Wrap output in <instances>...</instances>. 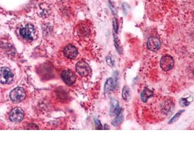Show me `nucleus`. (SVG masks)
Masks as SVG:
<instances>
[{"mask_svg":"<svg viewBox=\"0 0 194 145\" xmlns=\"http://www.w3.org/2000/svg\"><path fill=\"white\" fill-rule=\"evenodd\" d=\"M117 78L113 79L109 78L106 81L105 85V92H108L115 89L117 83Z\"/></svg>","mask_w":194,"mask_h":145,"instance_id":"nucleus-11","label":"nucleus"},{"mask_svg":"<svg viewBox=\"0 0 194 145\" xmlns=\"http://www.w3.org/2000/svg\"><path fill=\"white\" fill-rule=\"evenodd\" d=\"M122 96L125 101H129L131 99V91L128 86H125L123 88Z\"/></svg>","mask_w":194,"mask_h":145,"instance_id":"nucleus-14","label":"nucleus"},{"mask_svg":"<svg viewBox=\"0 0 194 145\" xmlns=\"http://www.w3.org/2000/svg\"><path fill=\"white\" fill-rule=\"evenodd\" d=\"M174 107V104L172 101L170 100L166 101L162 105V111L165 114H168L172 111Z\"/></svg>","mask_w":194,"mask_h":145,"instance_id":"nucleus-12","label":"nucleus"},{"mask_svg":"<svg viewBox=\"0 0 194 145\" xmlns=\"http://www.w3.org/2000/svg\"><path fill=\"white\" fill-rule=\"evenodd\" d=\"M179 103L181 107H185L189 105L190 102L189 101L187 98H181L179 100Z\"/></svg>","mask_w":194,"mask_h":145,"instance_id":"nucleus-18","label":"nucleus"},{"mask_svg":"<svg viewBox=\"0 0 194 145\" xmlns=\"http://www.w3.org/2000/svg\"><path fill=\"white\" fill-rule=\"evenodd\" d=\"M26 94L23 88L17 87L13 89L10 93V98L13 102L20 103L25 99Z\"/></svg>","mask_w":194,"mask_h":145,"instance_id":"nucleus-1","label":"nucleus"},{"mask_svg":"<svg viewBox=\"0 0 194 145\" xmlns=\"http://www.w3.org/2000/svg\"><path fill=\"white\" fill-rule=\"evenodd\" d=\"M147 46L148 49L151 51H156L161 46L160 40L156 37H150L148 41Z\"/></svg>","mask_w":194,"mask_h":145,"instance_id":"nucleus-8","label":"nucleus"},{"mask_svg":"<svg viewBox=\"0 0 194 145\" xmlns=\"http://www.w3.org/2000/svg\"><path fill=\"white\" fill-rule=\"evenodd\" d=\"M113 29L115 33H117L118 32V21L117 18H114L113 20Z\"/></svg>","mask_w":194,"mask_h":145,"instance_id":"nucleus-19","label":"nucleus"},{"mask_svg":"<svg viewBox=\"0 0 194 145\" xmlns=\"http://www.w3.org/2000/svg\"><path fill=\"white\" fill-rule=\"evenodd\" d=\"M76 70L81 77H86L91 72L89 64L84 62H79L76 64Z\"/></svg>","mask_w":194,"mask_h":145,"instance_id":"nucleus-5","label":"nucleus"},{"mask_svg":"<svg viewBox=\"0 0 194 145\" xmlns=\"http://www.w3.org/2000/svg\"><path fill=\"white\" fill-rule=\"evenodd\" d=\"M95 121V123L97 125H98V127H101L102 126H101V123L100 122V120L96 119Z\"/></svg>","mask_w":194,"mask_h":145,"instance_id":"nucleus-21","label":"nucleus"},{"mask_svg":"<svg viewBox=\"0 0 194 145\" xmlns=\"http://www.w3.org/2000/svg\"><path fill=\"white\" fill-rule=\"evenodd\" d=\"M0 75L1 82L3 84H9L13 80L14 75L8 68H1Z\"/></svg>","mask_w":194,"mask_h":145,"instance_id":"nucleus-3","label":"nucleus"},{"mask_svg":"<svg viewBox=\"0 0 194 145\" xmlns=\"http://www.w3.org/2000/svg\"><path fill=\"white\" fill-rule=\"evenodd\" d=\"M123 116L120 115V114L118 116H117V117L113 121L112 124L114 126H118V125H120V124L122 123V122L123 121Z\"/></svg>","mask_w":194,"mask_h":145,"instance_id":"nucleus-16","label":"nucleus"},{"mask_svg":"<svg viewBox=\"0 0 194 145\" xmlns=\"http://www.w3.org/2000/svg\"><path fill=\"white\" fill-rule=\"evenodd\" d=\"M122 108L119 106V102L116 99H113L111 102V107L110 109V115L111 116H118L120 115Z\"/></svg>","mask_w":194,"mask_h":145,"instance_id":"nucleus-10","label":"nucleus"},{"mask_svg":"<svg viewBox=\"0 0 194 145\" xmlns=\"http://www.w3.org/2000/svg\"><path fill=\"white\" fill-rule=\"evenodd\" d=\"M62 79L65 83L68 85H72L75 83L76 76L72 71L66 70L63 71L61 75Z\"/></svg>","mask_w":194,"mask_h":145,"instance_id":"nucleus-7","label":"nucleus"},{"mask_svg":"<svg viewBox=\"0 0 194 145\" xmlns=\"http://www.w3.org/2000/svg\"><path fill=\"white\" fill-rule=\"evenodd\" d=\"M64 54L67 58L73 59L77 56L78 50L75 46L68 45L64 50Z\"/></svg>","mask_w":194,"mask_h":145,"instance_id":"nucleus-9","label":"nucleus"},{"mask_svg":"<svg viewBox=\"0 0 194 145\" xmlns=\"http://www.w3.org/2000/svg\"><path fill=\"white\" fill-rule=\"evenodd\" d=\"M114 42H115V47H116L117 52L119 54H121L122 53V47L120 46V42H119L118 37L115 34H114Z\"/></svg>","mask_w":194,"mask_h":145,"instance_id":"nucleus-15","label":"nucleus"},{"mask_svg":"<svg viewBox=\"0 0 194 145\" xmlns=\"http://www.w3.org/2000/svg\"><path fill=\"white\" fill-rule=\"evenodd\" d=\"M10 119L14 123L22 122L24 118V112L23 109L19 107H16L12 110L10 114Z\"/></svg>","mask_w":194,"mask_h":145,"instance_id":"nucleus-6","label":"nucleus"},{"mask_svg":"<svg viewBox=\"0 0 194 145\" xmlns=\"http://www.w3.org/2000/svg\"><path fill=\"white\" fill-rule=\"evenodd\" d=\"M153 92L151 90L148 88L145 89L144 90L142 91L140 95L141 99L143 102L146 103L148 101L149 98L153 96Z\"/></svg>","mask_w":194,"mask_h":145,"instance_id":"nucleus-13","label":"nucleus"},{"mask_svg":"<svg viewBox=\"0 0 194 145\" xmlns=\"http://www.w3.org/2000/svg\"><path fill=\"white\" fill-rule=\"evenodd\" d=\"M174 65V61L170 56L167 55L162 58L160 61V67L163 70L168 71L171 70Z\"/></svg>","mask_w":194,"mask_h":145,"instance_id":"nucleus-4","label":"nucleus"},{"mask_svg":"<svg viewBox=\"0 0 194 145\" xmlns=\"http://www.w3.org/2000/svg\"><path fill=\"white\" fill-rule=\"evenodd\" d=\"M106 61L107 63L109 66L111 67H113L114 65V63L112 59L111 58L110 56H108L106 58Z\"/></svg>","mask_w":194,"mask_h":145,"instance_id":"nucleus-20","label":"nucleus"},{"mask_svg":"<svg viewBox=\"0 0 194 145\" xmlns=\"http://www.w3.org/2000/svg\"><path fill=\"white\" fill-rule=\"evenodd\" d=\"M184 111V110H180V111H179L177 113H176V114L173 116L172 118L171 119L169 120V122H168V123H175V122H177V120L179 119L180 117V115H181L182 113Z\"/></svg>","mask_w":194,"mask_h":145,"instance_id":"nucleus-17","label":"nucleus"},{"mask_svg":"<svg viewBox=\"0 0 194 145\" xmlns=\"http://www.w3.org/2000/svg\"><path fill=\"white\" fill-rule=\"evenodd\" d=\"M20 34L22 37L25 39L32 40L35 37V30L34 26L28 24L20 30Z\"/></svg>","mask_w":194,"mask_h":145,"instance_id":"nucleus-2","label":"nucleus"}]
</instances>
